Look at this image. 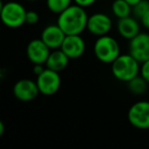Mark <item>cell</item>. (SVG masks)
Returning <instances> with one entry per match:
<instances>
[{"mask_svg":"<svg viewBox=\"0 0 149 149\" xmlns=\"http://www.w3.org/2000/svg\"><path fill=\"white\" fill-rule=\"evenodd\" d=\"M88 19L89 17L85 7L74 3L58 15L56 24L61 28L65 35H81L87 30Z\"/></svg>","mask_w":149,"mask_h":149,"instance_id":"1","label":"cell"},{"mask_svg":"<svg viewBox=\"0 0 149 149\" xmlns=\"http://www.w3.org/2000/svg\"><path fill=\"white\" fill-rule=\"evenodd\" d=\"M140 62L130 53L120 54L111 63V74L116 80L128 83L140 74Z\"/></svg>","mask_w":149,"mask_h":149,"instance_id":"2","label":"cell"},{"mask_svg":"<svg viewBox=\"0 0 149 149\" xmlns=\"http://www.w3.org/2000/svg\"><path fill=\"white\" fill-rule=\"evenodd\" d=\"M94 55L103 63H112L120 55L118 42L109 35L97 37L93 46Z\"/></svg>","mask_w":149,"mask_h":149,"instance_id":"3","label":"cell"},{"mask_svg":"<svg viewBox=\"0 0 149 149\" xmlns=\"http://www.w3.org/2000/svg\"><path fill=\"white\" fill-rule=\"evenodd\" d=\"M1 21L10 29H17L26 23L27 10L23 4L15 1H8L1 5Z\"/></svg>","mask_w":149,"mask_h":149,"instance_id":"4","label":"cell"},{"mask_svg":"<svg viewBox=\"0 0 149 149\" xmlns=\"http://www.w3.org/2000/svg\"><path fill=\"white\" fill-rule=\"evenodd\" d=\"M58 72H59L46 68L39 76H37L36 82L40 93L45 96H51L59 90L61 79Z\"/></svg>","mask_w":149,"mask_h":149,"instance_id":"5","label":"cell"},{"mask_svg":"<svg viewBox=\"0 0 149 149\" xmlns=\"http://www.w3.org/2000/svg\"><path fill=\"white\" fill-rule=\"evenodd\" d=\"M128 120L137 129H149V101L142 100L133 104L128 111Z\"/></svg>","mask_w":149,"mask_h":149,"instance_id":"6","label":"cell"},{"mask_svg":"<svg viewBox=\"0 0 149 149\" xmlns=\"http://www.w3.org/2000/svg\"><path fill=\"white\" fill-rule=\"evenodd\" d=\"M13 96L22 102H30L40 93L37 82L30 79H22L13 85Z\"/></svg>","mask_w":149,"mask_h":149,"instance_id":"7","label":"cell"},{"mask_svg":"<svg viewBox=\"0 0 149 149\" xmlns=\"http://www.w3.org/2000/svg\"><path fill=\"white\" fill-rule=\"evenodd\" d=\"M129 53L140 63L149 59V34L139 33L129 44Z\"/></svg>","mask_w":149,"mask_h":149,"instance_id":"8","label":"cell"},{"mask_svg":"<svg viewBox=\"0 0 149 149\" xmlns=\"http://www.w3.org/2000/svg\"><path fill=\"white\" fill-rule=\"evenodd\" d=\"M112 27V21L106 13H96L89 17L87 30L90 34L96 37L107 35Z\"/></svg>","mask_w":149,"mask_h":149,"instance_id":"9","label":"cell"},{"mask_svg":"<svg viewBox=\"0 0 149 149\" xmlns=\"http://www.w3.org/2000/svg\"><path fill=\"white\" fill-rule=\"evenodd\" d=\"M51 49L40 39H34L29 42L27 46L28 59L33 64H45Z\"/></svg>","mask_w":149,"mask_h":149,"instance_id":"10","label":"cell"},{"mask_svg":"<svg viewBox=\"0 0 149 149\" xmlns=\"http://www.w3.org/2000/svg\"><path fill=\"white\" fill-rule=\"evenodd\" d=\"M60 49L68 56L70 59H77L83 55L86 50L85 40L81 37V35H66Z\"/></svg>","mask_w":149,"mask_h":149,"instance_id":"11","label":"cell"},{"mask_svg":"<svg viewBox=\"0 0 149 149\" xmlns=\"http://www.w3.org/2000/svg\"><path fill=\"white\" fill-rule=\"evenodd\" d=\"M65 36V33L56 24V25H49L44 28L41 33V39L45 42V44L50 49L54 50L59 49L61 47Z\"/></svg>","mask_w":149,"mask_h":149,"instance_id":"12","label":"cell"},{"mask_svg":"<svg viewBox=\"0 0 149 149\" xmlns=\"http://www.w3.org/2000/svg\"><path fill=\"white\" fill-rule=\"evenodd\" d=\"M116 29L123 38L131 40L140 33V24L135 17L129 15L123 19H118Z\"/></svg>","mask_w":149,"mask_h":149,"instance_id":"13","label":"cell"},{"mask_svg":"<svg viewBox=\"0 0 149 149\" xmlns=\"http://www.w3.org/2000/svg\"><path fill=\"white\" fill-rule=\"evenodd\" d=\"M68 60H70L68 56L60 48L54 49L53 51L50 52L49 56L45 62V66L50 70H56V72H61L68 66Z\"/></svg>","mask_w":149,"mask_h":149,"instance_id":"14","label":"cell"},{"mask_svg":"<svg viewBox=\"0 0 149 149\" xmlns=\"http://www.w3.org/2000/svg\"><path fill=\"white\" fill-rule=\"evenodd\" d=\"M148 82L141 74H138L135 78H133L132 80H130L127 83V86H128V89L133 94H135V95H142L148 89Z\"/></svg>","mask_w":149,"mask_h":149,"instance_id":"15","label":"cell"},{"mask_svg":"<svg viewBox=\"0 0 149 149\" xmlns=\"http://www.w3.org/2000/svg\"><path fill=\"white\" fill-rule=\"evenodd\" d=\"M111 10L116 17L123 19L131 15L132 5L129 4L126 0H114L111 4Z\"/></svg>","mask_w":149,"mask_h":149,"instance_id":"16","label":"cell"},{"mask_svg":"<svg viewBox=\"0 0 149 149\" xmlns=\"http://www.w3.org/2000/svg\"><path fill=\"white\" fill-rule=\"evenodd\" d=\"M74 0H46V6L51 13L59 15L66 9Z\"/></svg>","mask_w":149,"mask_h":149,"instance_id":"17","label":"cell"},{"mask_svg":"<svg viewBox=\"0 0 149 149\" xmlns=\"http://www.w3.org/2000/svg\"><path fill=\"white\" fill-rule=\"evenodd\" d=\"M149 10V0H141L132 6V13L136 19H140Z\"/></svg>","mask_w":149,"mask_h":149,"instance_id":"18","label":"cell"},{"mask_svg":"<svg viewBox=\"0 0 149 149\" xmlns=\"http://www.w3.org/2000/svg\"><path fill=\"white\" fill-rule=\"evenodd\" d=\"M39 21V15L37 11L35 10H29L27 11V15H26V23L29 25H35Z\"/></svg>","mask_w":149,"mask_h":149,"instance_id":"19","label":"cell"},{"mask_svg":"<svg viewBox=\"0 0 149 149\" xmlns=\"http://www.w3.org/2000/svg\"><path fill=\"white\" fill-rule=\"evenodd\" d=\"M140 74L149 83V59L142 62L140 66Z\"/></svg>","mask_w":149,"mask_h":149,"instance_id":"20","label":"cell"},{"mask_svg":"<svg viewBox=\"0 0 149 149\" xmlns=\"http://www.w3.org/2000/svg\"><path fill=\"white\" fill-rule=\"evenodd\" d=\"M97 0H74V2L78 5H81L83 7H88L93 5Z\"/></svg>","mask_w":149,"mask_h":149,"instance_id":"21","label":"cell"},{"mask_svg":"<svg viewBox=\"0 0 149 149\" xmlns=\"http://www.w3.org/2000/svg\"><path fill=\"white\" fill-rule=\"evenodd\" d=\"M140 23H141V25H142V27L149 30V10L140 19Z\"/></svg>","mask_w":149,"mask_h":149,"instance_id":"22","label":"cell"},{"mask_svg":"<svg viewBox=\"0 0 149 149\" xmlns=\"http://www.w3.org/2000/svg\"><path fill=\"white\" fill-rule=\"evenodd\" d=\"M46 68H44L43 64H34V68H33V72L36 74V76H39Z\"/></svg>","mask_w":149,"mask_h":149,"instance_id":"23","label":"cell"},{"mask_svg":"<svg viewBox=\"0 0 149 149\" xmlns=\"http://www.w3.org/2000/svg\"><path fill=\"white\" fill-rule=\"evenodd\" d=\"M126 1H127V2H128L130 5H132V6H134V5L136 4V3H138L139 1H141V0H126Z\"/></svg>","mask_w":149,"mask_h":149,"instance_id":"24","label":"cell"},{"mask_svg":"<svg viewBox=\"0 0 149 149\" xmlns=\"http://www.w3.org/2000/svg\"><path fill=\"white\" fill-rule=\"evenodd\" d=\"M4 134V124L2 122H0V136Z\"/></svg>","mask_w":149,"mask_h":149,"instance_id":"25","label":"cell"},{"mask_svg":"<svg viewBox=\"0 0 149 149\" xmlns=\"http://www.w3.org/2000/svg\"><path fill=\"white\" fill-rule=\"evenodd\" d=\"M27 1H30V2H34V1H37V0H27Z\"/></svg>","mask_w":149,"mask_h":149,"instance_id":"26","label":"cell"}]
</instances>
